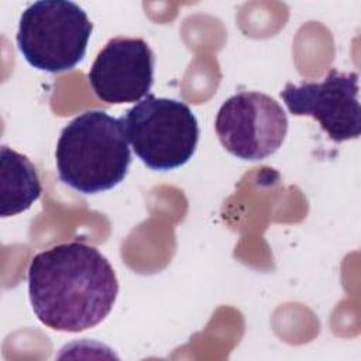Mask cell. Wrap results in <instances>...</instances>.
Masks as SVG:
<instances>
[{
	"mask_svg": "<svg viewBox=\"0 0 361 361\" xmlns=\"http://www.w3.org/2000/svg\"><path fill=\"white\" fill-rule=\"evenodd\" d=\"M358 73L331 68L322 82H288L281 92L293 116H310L334 142L358 138L361 111L358 102Z\"/></svg>",
	"mask_w": 361,
	"mask_h": 361,
	"instance_id": "obj_6",
	"label": "cell"
},
{
	"mask_svg": "<svg viewBox=\"0 0 361 361\" xmlns=\"http://www.w3.org/2000/svg\"><path fill=\"white\" fill-rule=\"evenodd\" d=\"M92 30L86 11L76 3L41 0L23 11L16 41L31 66L58 73L82 62Z\"/></svg>",
	"mask_w": 361,
	"mask_h": 361,
	"instance_id": "obj_3",
	"label": "cell"
},
{
	"mask_svg": "<svg viewBox=\"0 0 361 361\" xmlns=\"http://www.w3.org/2000/svg\"><path fill=\"white\" fill-rule=\"evenodd\" d=\"M120 120L134 154L149 169L179 168L196 151L197 120L183 102L149 93Z\"/></svg>",
	"mask_w": 361,
	"mask_h": 361,
	"instance_id": "obj_4",
	"label": "cell"
},
{
	"mask_svg": "<svg viewBox=\"0 0 361 361\" xmlns=\"http://www.w3.org/2000/svg\"><path fill=\"white\" fill-rule=\"evenodd\" d=\"M214 128L219 141L231 155L261 161L282 145L288 117L274 97L261 92H240L221 104Z\"/></svg>",
	"mask_w": 361,
	"mask_h": 361,
	"instance_id": "obj_5",
	"label": "cell"
},
{
	"mask_svg": "<svg viewBox=\"0 0 361 361\" xmlns=\"http://www.w3.org/2000/svg\"><path fill=\"white\" fill-rule=\"evenodd\" d=\"M27 278L35 316L56 331L79 333L97 326L118 293V281L107 258L82 241L38 252Z\"/></svg>",
	"mask_w": 361,
	"mask_h": 361,
	"instance_id": "obj_1",
	"label": "cell"
},
{
	"mask_svg": "<svg viewBox=\"0 0 361 361\" xmlns=\"http://www.w3.org/2000/svg\"><path fill=\"white\" fill-rule=\"evenodd\" d=\"M42 186L34 164L23 154L0 148V216L10 217L31 207Z\"/></svg>",
	"mask_w": 361,
	"mask_h": 361,
	"instance_id": "obj_8",
	"label": "cell"
},
{
	"mask_svg": "<svg viewBox=\"0 0 361 361\" xmlns=\"http://www.w3.org/2000/svg\"><path fill=\"white\" fill-rule=\"evenodd\" d=\"M55 161L59 179L83 195L113 189L131 164L121 120L102 110L76 116L61 131Z\"/></svg>",
	"mask_w": 361,
	"mask_h": 361,
	"instance_id": "obj_2",
	"label": "cell"
},
{
	"mask_svg": "<svg viewBox=\"0 0 361 361\" xmlns=\"http://www.w3.org/2000/svg\"><path fill=\"white\" fill-rule=\"evenodd\" d=\"M154 52L142 38H111L97 54L89 83L106 103H134L145 97L154 83Z\"/></svg>",
	"mask_w": 361,
	"mask_h": 361,
	"instance_id": "obj_7",
	"label": "cell"
}]
</instances>
